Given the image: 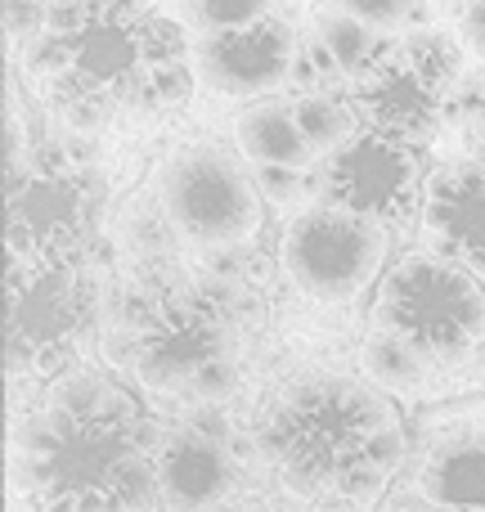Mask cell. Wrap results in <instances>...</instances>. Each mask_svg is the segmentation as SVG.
I'll return each instance as SVG.
<instances>
[{
    "instance_id": "cell-1",
    "label": "cell",
    "mask_w": 485,
    "mask_h": 512,
    "mask_svg": "<svg viewBox=\"0 0 485 512\" xmlns=\"http://www.w3.org/2000/svg\"><path fill=\"white\" fill-rule=\"evenodd\" d=\"M158 445L122 382L72 369L27 418L18 459L41 512H162Z\"/></svg>"
},
{
    "instance_id": "cell-2",
    "label": "cell",
    "mask_w": 485,
    "mask_h": 512,
    "mask_svg": "<svg viewBox=\"0 0 485 512\" xmlns=\"http://www.w3.org/2000/svg\"><path fill=\"white\" fill-rule=\"evenodd\" d=\"M36 63L72 126H104L117 108H176L198 86L185 23L149 0H72L54 9Z\"/></svg>"
},
{
    "instance_id": "cell-3",
    "label": "cell",
    "mask_w": 485,
    "mask_h": 512,
    "mask_svg": "<svg viewBox=\"0 0 485 512\" xmlns=\"http://www.w3.org/2000/svg\"><path fill=\"white\" fill-rule=\"evenodd\" d=\"M261 450L297 495L369 508L405 463V427L373 382L310 373L265 405Z\"/></svg>"
},
{
    "instance_id": "cell-4",
    "label": "cell",
    "mask_w": 485,
    "mask_h": 512,
    "mask_svg": "<svg viewBox=\"0 0 485 512\" xmlns=\"http://www.w3.org/2000/svg\"><path fill=\"white\" fill-rule=\"evenodd\" d=\"M373 324L405 337L432 369L468 364L485 346V283L427 248L405 252L378 279Z\"/></svg>"
},
{
    "instance_id": "cell-5",
    "label": "cell",
    "mask_w": 485,
    "mask_h": 512,
    "mask_svg": "<svg viewBox=\"0 0 485 512\" xmlns=\"http://www.w3.org/2000/svg\"><path fill=\"white\" fill-rule=\"evenodd\" d=\"M468 68L472 63L450 27H423L382 50V59L351 86V104L369 131L427 149L445 135L454 90L463 86Z\"/></svg>"
},
{
    "instance_id": "cell-6",
    "label": "cell",
    "mask_w": 485,
    "mask_h": 512,
    "mask_svg": "<svg viewBox=\"0 0 485 512\" xmlns=\"http://www.w3.org/2000/svg\"><path fill=\"white\" fill-rule=\"evenodd\" d=\"M167 225L194 248H243L261 234L265 198L256 189V171L239 149L212 140L180 144L167 153L153 180Z\"/></svg>"
},
{
    "instance_id": "cell-7",
    "label": "cell",
    "mask_w": 485,
    "mask_h": 512,
    "mask_svg": "<svg viewBox=\"0 0 485 512\" xmlns=\"http://www.w3.org/2000/svg\"><path fill=\"white\" fill-rule=\"evenodd\" d=\"M90 328V288L77 256L23 261L9 256L5 351L9 373L32 382H59L72 373Z\"/></svg>"
},
{
    "instance_id": "cell-8",
    "label": "cell",
    "mask_w": 485,
    "mask_h": 512,
    "mask_svg": "<svg viewBox=\"0 0 485 512\" xmlns=\"http://www.w3.org/2000/svg\"><path fill=\"white\" fill-rule=\"evenodd\" d=\"M391 230L333 203H306L279 239V265L310 301L342 306L387 274Z\"/></svg>"
},
{
    "instance_id": "cell-9",
    "label": "cell",
    "mask_w": 485,
    "mask_h": 512,
    "mask_svg": "<svg viewBox=\"0 0 485 512\" xmlns=\"http://www.w3.org/2000/svg\"><path fill=\"white\" fill-rule=\"evenodd\" d=\"M221 360H230V328L221 301L185 283L144 297L126 333V364L140 373L144 387L194 396L198 378Z\"/></svg>"
},
{
    "instance_id": "cell-10",
    "label": "cell",
    "mask_w": 485,
    "mask_h": 512,
    "mask_svg": "<svg viewBox=\"0 0 485 512\" xmlns=\"http://www.w3.org/2000/svg\"><path fill=\"white\" fill-rule=\"evenodd\" d=\"M310 185H315V203H333L387 230H405L418 225V203L427 185L423 149L360 126L342 149L310 167Z\"/></svg>"
},
{
    "instance_id": "cell-11",
    "label": "cell",
    "mask_w": 485,
    "mask_h": 512,
    "mask_svg": "<svg viewBox=\"0 0 485 512\" xmlns=\"http://www.w3.org/2000/svg\"><path fill=\"white\" fill-rule=\"evenodd\" d=\"M95 185L63 149H45L9 176V256L59 261L77 256L95 221Z\"/></svg>"
},
{
    "instance_id": "cell-12",
    "label": "cell",
    "mask_w": 485,
    "mask_h": 512,
    "mask_svg": "<svg viewBox=\"0 0 485 512\" xmlns=\"http://www.w3.org/2000/svg\"><path fill=\"white\" fill-rule=\"evenodd\" d=\"M301 54V36L292 18L270 14L252 27H234V32H203L189 36V63H194V81L216 99H270L292 81Z\"/></svg>"
},
{
    "instance_id": "cell-13",
    "label": "cell",
    "mask_w": 485,
    "mask_h": 512,
    "mask_svg": "<svg viewBox=\"0 0 485 512\" xmlns=\"http://www.w3.org/2000/svg\"><path fill=\"white\" fill-rule=\"evenodd\" d=\"M418 234L427 252L463 265L485 283V167L454 158L427 171Z\"/></svg>"
},
{
    "instance_id": "cell-14",
    "label": "cell",
    "mask_w": 485,
    "mask_h": 512,
    "mask_svg": "<svg viewBox=\"0 0 485 512\" xmlns=\"http://www.w3.org/2000/svg\"><path fill=\"white\" fill-rule=\"evenodd\" d=\"M234 459L216 436L198 427L162 436L158 445V486H162V512H212L230 499Z\"/></svg>"
},
{
    "instance_id": "cell-15",
    "label": "cell",
    "mask_w": 485,
    "mask_h": 512,
    "mask_svg": "<svg viewBox=\"0 0 485 512\" xmlns=\"http://www.w3.org/2000/svg\"><path fill=\"white\" fill-rule=\"evenodd\" d=\"M418 495L436 508H485V432L459 427L441 436L418 468Z\"/></svg>"
},
{
    "instance_id": "cell-16",
    "label": "cell",
    "mask_w": 485,
    "mask_h": 512,
    "mask_svg": "<svg viewBox=\"0 0 485 512\" xmlns=\"http://www.w3.org/2000/svg\"><path fill=\"white\" fill-rule=\"evenodd\" d=\"M234 149L243 153L252 167H315V149L306 144L292 104L283 99H252L239 117H234Z\"/></svg>"
},
{
    "instance_id": "cell-17",
    "label": "cell",
    "mask_w": 485,
    "mask_h": 512,
    "mask_svg": "<svg viewBox=\"0 0 485 512\" xmlns=\"http://www.w3.org/2000/svg\"><path fill=\"white\" fill-rule=\"evenodd\" d=\"M310 27H315L310 41L319 45V54L328 59V68H333L337 81H346V86H355V81L382 59V50L391 45V36H382L378 27L360 23V18L346 14V9H333L328 0L315 5Z\"/></svg>"
},
{
    "instance_id": "cell-18",
    "label": "cell",
    "mask_w": 485,
    "mask_h": 512,
    "mask_svg": "<svg viewBox=\"0 0 485 512\" xmlns=\"http://www.w3.org/2000/svg\"><path fill=\"white\" fill-rule=\"evenodd\" d=\"M288 104H292V117H297L301 135H306V144L315 149V158L337 153L364 126L351 95H337V90H301Z\"/></svg>"
},
{
    "instance_id": "cell-19",
    "label": "cell",
    "mask_w": 485,
    "mask_h": 512,
    "mask_svg": "<svg viewBox=\"0 0 485 512\" xmlns=\"http://www.w3.org/2000/svg\"><path fill=\"white\" fill-rule=\"evenodd\" d=\"M432 364L391 328H369V337L360 342V373L373 382L378 391H414L427 378Z\"/></svg>"
},
{
    "instance_id": "cell-20",
    "label": "cell",
    "mask_w": 485,
    "mask_h": 512,
    "mask_svg": "<svg viewBox=\"0 0 485 512\" xmlns=\"http://www.w3.org/2000/svg\"><path fill=\"white\" fill-rule=\"evenodd\" d=\"M279 9H283V0H176V18L185 23L189 36L252 27L261 18L279 14Z\"/></svg>"
},
{
    "instance_id": "cell-21",
    "label": "cell",
    "mask_w": 485,
    "mask_h": 512,
    "mask_svg": "<svg viewBox=\"0 0 485 512\" xmlns=\"http://www.w3.org/2000/svg\"><path fill=\"white\" fill-rule=\"evenodd\" d=\"M445 135L454 140V149H459L463 162H477V167H485V68L468 72V77H463V86L454 90Z\"/></svg>"
},
{
    "instance_id": "cell-22",
    "label": "cell",
    "mask_w": 485,
    "mask_h": 512,
    "mask_svg": "<svg viewBox=\"0 0 485 512\" xmlns=\"http://www.w3.org/2000/svg\"><path fill=\"white\" fill-rule=\"evenodd\" d=\"M328 5L346 9V14H355L369 27H378L391 41L409 36V32H423L436 18V0H328Z\"/></svg>"
},
{
    "instance_id": "cell-23",
    "label": "cell",
    "mask_w": 485,
    "mask_h": 512,
    "mask_svg": "<svg viewBox=\"0 0 485 512\" xmlns=\"http://www.w3.org/2000/svg\"><path fill=\"white\" fill-rule=\"evenodd\" d=\"M256 171V189L265 203L274 207H297L301 198H315L310 185V167H252Z\"/></svg>"
},
{
    "instance_id": "cell-24",
    "label": "cell",
    "mask_w": 485,
    "mask_h": 512,
    "mask_svg": "<svg viewBox=\"0 0 485 512\" xmlns=\"http://www.w3.org/2000/svg\"><path fill=\"white\" fill-rule=\"evenodd\" d=\"M445 14H450V32L463 45L468 63L485 68V0H450Z\"/></svg>"
},
{
    "instance_id": "cell-25",
    "label": "cell",
    "mask_w": 485,
    "mask_h": 512,
    "mask_svg": "<svg viewBox=\"0 0 485 512\" xmlns=\"http://www.w3.org/2000/svg\"><path fill=\"white\" fill-rule=\"evenodd\" d=\"M18 5H23V14L32 18V23H41V27H45V18H50L54 9L72 5V0H5V9H18Z\"/></svg>"
},
{
    "instance_id": "cell-26",
    "label": "cell",
    "mask_w": 485,
    "mask_h": 512,
    "mask_svg": "<svg viewBox=\"0 0 485 512\" xmlns=\"http://www.w3.org/2000/svg\"><path fill=\"white\" fill-rule=\"evenodd\" d=\"M396 512H445V508H436V504H427V499H409V504H400Z\"/></svg>"
},
{
    "instance_id": "cell-27",
    "label": "cell",
    "mask_w": 485,
    "mask_h": 512,
    "mask_svg": "<svg viewBox=\"0 0 485 512\" xmlns=\"http://www.w3.org/2000/svg\"><path fill=\"white\" fill-rule=\"evenodd\" d=\"M450 512H485V508H450Z\"/></svg>"
}]
</instances>
